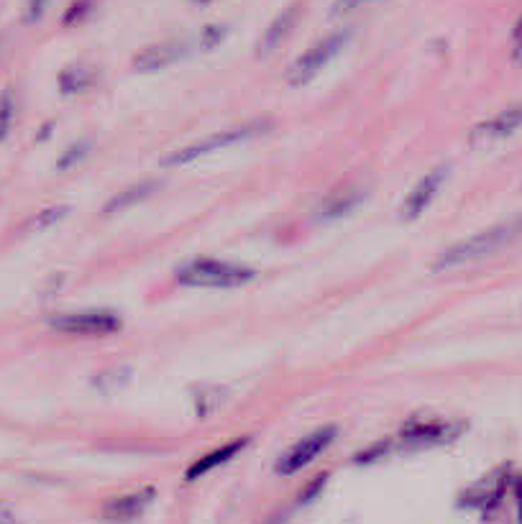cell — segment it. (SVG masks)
<instances>
[{
  "label": "cell",
  "instance_id": "obj_19",
  "mask_svg": "<svg viewBox=\"0 0 522 524\" xmlns=\"http://www.w3.org/2000/svg\"><path fill=\"white\" fill-rule=\"evenodd\" d=\"M70 215V208L67 205H52V208H44L41 213H36L34 218L29 220V231H47V228H52V225L62 223L64 218Z\"/></svg>",
  "mask_w": 522,
  "mask_h": 524
},
{
  "label": "cell",
  "instance_id": "obj_6",
  "mask_svg": "<svg viewBox=\"0 0 522 524\" xmlns=\"http://www.w3.org/2000/svg\"><path fill=\"white\" fill-rule=\"evenodd\" d=\"M49 328L67 335H111L123 328L121 317L108 310H87V312H64V315L49 317Z\"/></svg>",
  "mask_w": 522,
  "mask_h": 524
},
{
  "label": "cell",
  "instance_id": "obj_28",
  "mask_svg": "<svg viewBox=\"0 0 522 524\" xmlns=\"http://www.w3.org/2000/svg\"><path fill=\"white\" fill-rule=\"evenodd\" d=\"M512 496H515V504H517V524H522V473H517L515 478H512Z\"/></svg>",
  "mask_w": 522,
  "mask_h": 524
},
{
  "label": "cell",
  "instance_id": "obj_10",
  "mask_svg": "<svg viewBox=\"0 0 522 524\" xmlns=\"http://www.w3.org/2000/svg\"><path fill=\"white\" fill-rule=\"evenodd\" d=\"M154 499H157V489H154V486H144V489L131 491V494L108 499L103 504V519L121 524L134 522V519H139L141 514L154 504Z\"/></svg>",
  "mask_w": 522,
  "mask_h": 524
},
{
  "label": "cell",
  "instance_id": "obj_3",
  "mask_svg": "<svg viewBox=\"0 0 522 524\" xmlns=\"http://www.w3.org/2000/svg\"><path fill=\"white\" fill-rule=\"evenodd\" d=\"M512 478H515V471H512L510 463L492 468L487 476L479 478L476 484H471L459 496V507L469 509V512H479L482 517H492L502 507V501H505L507 491L512 486Z\"/></svg>",
  "mask_w": 522,
  "mask_h": 524
},
{
  "label": "cell",
  "instance_id": "obj_12",
  "mask_svg": "<svg viewBox=\"0 0 522 524\" xmlns=\"http://www.w3.org/2000/svg\"><path fill=\"white\" fill-rule=\"evenodd\" d=\"M187 44L182 41H164V44H154V47L141 49L134 57V70L136 72H159L169 64L180 62L187 57Z\"/></svg>",
  "mask_w": 522,
  "mask_h": 524
},
{
  "label": "cell",
  "instance_id": "obj_30",
  "mask_svg": "<svg viewBox=\"0 0 522 524\" xmlns=\"http://www.w3.org/2000/svg\"><path fill=\"white\" fill-rule=\"evenodd\" d=\"M325 481H328V476H325V473H323V476H318V478H315L313 484H310V486H308V494L302 496V501H308V499H310V496H315V494H318V491H320V489H323V486H325Z\"/></svg>",
  "mask_w": 522,
  "mask_h": 524
},
{
  "label": "cell",
  "instance_id": "obj_1",
  "mask_svg": "<svg viewBox=\"0 0 522 524\" xmlns=\"http://www.w3.org/2000/svg\"><path fill=\"white\" fill-rule=\"evenodd\" d=\"M522 236V218L507 220V223H497L492 225L489 231L476 233V236L466 238V241L456 243L448 251H443L438 259H435L433 269L443 271V269H456V266H466L474 264V261L489 259L492 254L502 251L505 246H510L515 238Z\"/></svg>",
  "mask_w": 522,
  "mask_h": 524
},
{
  "label": "cell",
  "instance_id": "obj_31",
  "mask_svg": "<svg viewBox=\"0 0 522 524\" xmlns=\"http://www.w3.org/2000/svg\"><path fill=\"white\" fill-rule=\"evenodd\" d=\"M0 524H16V514H13V509L8 507V504H3V501H0Z\"/></svg>",
  "mask_w": 522,
  "mask_h": 524
},
{
  "label": "cell",
  "instance_id": "obj_7",
  "mask_svg": "<svg viewBox=\"0 0 522 524\" xmlns=\"http://www.w3.org/2000/svg\"><path fill=\"white\" fill-rule=\"evenodd\" d=\"M464 422L448 420H412L402 427L400 440L407 448H438L451 445L464 435Z\"/></svg>",
  "mask_w": 522,
  "mask_h": 524
},
{
  "label": "cell",
  "instance_id": "obj_18",
  "mask_svg": "<svg viewBox=\"0 0 522 524\" xmlns=\"http://www.w3.org/2000/svg\"><path fill=\"white\" fill-rule=\"evenodd\" d=\"M128 381H131V369L123 366V369H108L98 374L93 379V386L98 392H118V389L128 386Z\"/></svg>",
  "mask_w": 522,
  "mask_h": 524
},
{
  "label": "cell",
  "instance_id": "obj_9",
  "mask_svg": "<svg viewBox=\"0 0 522 524\" xmlns=\"http://www.w3.org/2000/svg\"><path fill=\"white\" fill-rule=\"evenodd\" d=\"M522 128V103L512 105V108L502 110L497 116L487 118L471 131V141L474 144H499V141L510 139Z\"/></svg>",
  "mask_w": 522,
  "mask_h": 524
},
{
  "label": "cell",
  "instance_id": "obj_17",
  "mask_svg": "<svg viewBox=\"0 0 522 524\" xmlns=\"http://www.w3.org/2000/svg\"><path fill=\"white\" fill-rule=\"evenodd\" d=\"M154 190H157V185H154V182H141V185L128 187L126 192L116 195L111 202H108V205H105V213H116V210L131 208L134 202H141L144 197H149Z\"/></svg>",
  "mask_w": 522,
  "mask_h": 524
},
{
  "label": "cell",
  "instance_id": "obj_22",
  "mask_svg": "<svg viewBox=\"0 0 522 524\" xmlns=\"http://www.w3.org/2000/svg\"><path fill=\"white\" fill-rule=\"evenodd\" d=\"M87 151H90V144H87V141H80V144H72L70 149H67V151H64V154H62V159H59L57 167H59V169L75 167L77 162H82V159H85Z\"/></svg>",
  "mask_w": 522,
  "mask_h": 524
},
{
  "label": "cell",
  "instance_id": "obj_29",
  "mask_svg": "<svg viewBox=\"0 0 522 524\" xmlns=\"http://www.w3.org/2000/svg\"><path fill=\"white\" fill-rule=\"evenodd\" d=\"M512 57H515V62L522 64V18L515 26V52H512Z\"/></svg>",
  "mask_w": 522,
  "mask_h": 524
},
{
  "label": "cell",
  "instance_id": "obj_24",
  "mask_svg": "<svg viewBox=\"0 0 522 524\" xmlns=\"http://www.w3.org/2000/svg\"><path fill=\"white\" fill-rule=\"evenodd\" d=\"M90 11H93V0H77V3H72V6H70V11L64 13L62 24L64 26L80 24V21H85V16Z\"/></svg>",
  "mask_w": 522,
  "mask_h": 524
},
{
  "label": "cell",
  "instance_id": "obj_26",
  "mask_svg": "<svg viewBox=\"0 0 522 524\" xmlns=\"http://www.w3.org/2000/svg\"><path fill=\"white\" fill-rule=\"evenodd\" d=\"M52 3V0H26V21L29 24H36L44 13H47V6Z\"/></svg>",
  "mask_w": 522,
  "mask_h": 524
},
{
  "label": "cell",
  "instance_id": "obj_27",
  "mask_svg": "<svg viewBox=\"0 0 522 524\" xmlns=\"http://www.w3.org/2000/svg\"><path fill=\"white\" fill-rule=\"evenodd\" d=\"M387 450H389L387 445H382V443L372 445V448H369V450H364V453L356 455V463H364V466H366V463H374V461H377V458L387 455Z\"/></svg>",
  "mask_w": 522,
  "mask_h": 524
},
{
  "label": "cell",
  "instance_id": "obj_2",
  "mask_svg": "<svg viewBox=\"0 0 522 524\" xmlns=\"http://www.w3.org/2000/svg\"><path fill=\"white\" fill-rule=\"evenodd\" d=\"M256 277V271L246 264L221 259H190L174 271V279L182 287H203V289H236L249 284Z\"/></svg>",
  "mask_w": 522,
  "mask_h": 524
},
{
  "label": "cell",
  "instance_id": "obj_20",
  "mask_svg": "<svg viewBox=\"0 0 522 524\" xmlns=\"http://www.w3.org/2000/svg\"><path fill=\"white\" fill-rule=\"evenodd\" d=\"M223 404V392L221 389H215V386H200L198 392H195V412L198 415H210L215 409Z\"/></svg>",
  "mask_w": 522,
  "mask_h": 524
},
{
  "label": "cell",
  "instance_id": "obj_8",
  "mask_svg": "<svg viewBox=\"0 0 522 524\" xmlns=\"http://www.w3.org/2000/svg\"><path fill=\"white\" fill-rule=\"evenodd\" d=\"M259 131H261V123H251V126H244V128H233V131L215 133V136L195 141V144L185 146V149H177L174 154H169L162 164L164 167H185V164L198 162V159H203V156L215 154V151H221V149H228V146L238 144V141L251 139V136Z\"/></svg>",
  "mask_w": 522,
  "mask_h": 524
},
{
  "label": "cell",
  "instance_id": "obj_16",
  "mask_svg": "<svg viewBox=\"0 0 522 524\" xmlns=\"http://www.w3.org/2000/svg\"><path fill=\"white\" fill-rule=\"evenodd\" d=\"M361 202H364V192L348 190V192H343V195H338V197H333V200L325 202L323 208H320L318 218H323V220L343 218L346 213H351L354 208H359Z\"/></svg>",
  "mask_w": 522,
  "mask_h": 524
},
{
  "label": "cell",
  "instance_id": "obj_13",
  "mask_svg": "<svg viewBox=\"0 0 522 524\" xmlns=\"http://www.w3.org/2000/svg\"><path fill=\"white\" fill-rule=\"evenodd\" d=\"M249 443H251L249 438H236V440H231V443L221 445V448L210 450L208 455L198 458V461H195L190 468H187L185 478H187V481H195V478L205 476V473L215 471V468L226 466V463L231 461V458H236V455L241 453V450H244Z\"/></svg>",
  "mask_w": 522,
  "mask_h": 524
},
{
  "label": "cell",
  "instance_id": "obj_23",
  "mask_svg": "<svg viewBox=\"0 0 522 524\" xmlns=\"http://www.w3.org/2000/svg\"><path fill=\"white\" fill-rule=\"evenodd\" d=\"M372 3H377V0H336V3H333L331 16L333 18H346V16H351V13L361 11V8L372 6Z\"/></svg>",
  "mask_w": 522,
  "mask_h": 524
},
{
  "label": "cell",
  "instance_id": "obj_5",
  "mask_svg": "<svg viewBox=\"0 0 522 524\" xmlns=\"http://www.w3.org/2000/svg\"><path fill=\"white\" fill-rule=\"evenodd\" d=\"M336 435L338 430L333 425H325V427H318V430H313L310 435H305L302 440L292 443L285 453L279 455L277 463H274V473H279V476H295V473H300L302 468H308L315 458H320L325 450L331 448Z\"/></svg>",
  "mask_w": 522,
  "mask_h": 524
},
{
  "label": "cell",
  "instance_id": "obj_25",
  "mask_svg": "<svg viewBox=\"0 0 522 524\" xmlns=\"http://www.w3.org/2000/svg\"><path fill=\"white\" fill-rule=\"evenodd\" d=\"M228 36V26H205L203 34H200V47L203 49H215Z\"/></svg>",
  "mask_w": 522,
  "mask_h": 524
},
{
  "label": "cell",
  "instance_id": "obj_4",
  "mask_svg": "<svg viewBox=\"0 0 522 524\" xmlns=\"http://www.w3.org/2000/svg\"><path fill=\"white\" fill-rule=\"evenodd\" d=\"M348 41H351V31H336V34L325 36V39L315 41L313 47L308 52H302L300 57L292 62L290 72H287V80L290 85L300 87L313 82L320 72L348 47Z\"/></svg>",
  "mask_w": 522,
  "mask_h": 524
},
{
  "label": "cell",
  "instance_id": "obj_32",
  "mask_svg": "<svg viewBox=\"0 0 522 524\" xmlns=\"http://www.w3.org/2000/svg\"><path fill=\"white\" fill-rule=\"evenodd\" d=\"M49 131H52V123H47V126L41 128V131H39V136H36V141H44V139H47V136H49Z\"/></svg>",
  "mask_w": 522,
  "mask_h": 524
},
{
  "label": "cell",
  "instance_id": "obj_14",
  "mask_svg": "<svg viewBox=\"0 0 522 524\" xmlns=\"http://www.w3.org/2000/svg\"><path fill=\"white\" fill-rule=\"evenodd\" d=\"M95 85H98V72L90 64H70L59 72V93L64 98L90 93Z\"/></svg>",
  "mask_w": 522,
  "mask_h": 524
},
{
  "label": "cell",
  "instance_id": "obj_15",
  "mask_svg": "<svg viewBox=\"0 0 522 524\" xmlns=\"http://www.w3.org/2000/svg\"><path fill=\"white\" fill-rule=\"evenodd\" d=\"M297 16H300V6H297V3H292L290 8H285V11L279 13L272 24H269V29L264 31V36H261L259 54L274 52V49H277L279 44L287 39V34H290L292 26H295Z\"/></svg>",
  "mask_w": 522,
  "mask_h": 524
},
{
  "label": "cell",
  "instance_id": "obj_21",
  "mask_svg": "<svg viewBox=\"0 0 522 524\" xmlns=\"http://www.w3.org/2000/svg\"><path fill=\"white\" fill-rule=\"evenodd\" d=\"M13 118H16V98H13V90H3L0 93V144L8 139Z\"/></svg>",
  "mask_w": 522,
  "mask_h": 524
},
{
  "label": "cell",
  "instance_id": "obj_11",
  "mask_svg": "<svg viewBox=\"0 0 522 524\" xmlns=\"http://www.w3.org/2000/svg\"><path fill=\"white\" fill-rule=\"evenodd\" d=\"M443 182H446V169L443 167L435 169V172H430V174H425L418 185L412 187L410 195L402 200V208H400L402 223H412V220H418L420 215L430 208V202H433V197L438 195V190H441Z\"/></svg>",
  "mask_w": 522,
  "mask_h": 524
},
{
  "label": "cell",
  "instance_id": "obj_33",
  "mask_svg": "<svg viewBox=\"0 0 522 524\" xmlns=\"http://www.w3.org/2000/svg\"><path fill=\"white\" fill-rule=\"evenodd\" d=\"M192 3H210V0H192Z\"/></svg>",
  "mask_w": 522,
  "mask_h": 524
}]
</instances>
